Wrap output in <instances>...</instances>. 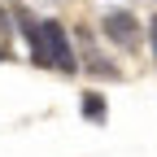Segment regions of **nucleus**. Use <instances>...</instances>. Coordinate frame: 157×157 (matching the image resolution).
Masks as SVG:
<instances>
[{"mask_svg": "<svg viewBox=\"0 0 157 157\" xmlns=\"http://www.w3.org/2000/svg\"><path fill=\"white\" fill-rule=\"evenodd\" d=\"M17 22H22L26 39H31V57L35 66L44 70H61V74H74L78 61H74V48H70V35L61 31V22H52V17H31L26 9H17Z\"/></svg>", "mask_w": 157, "mask_h": 157, "instance_id": "f257e3e1", "label": "nucleus"}, {"mask_svg": "<svg viewBox=\"0 0 157 157\" xmlns=\"http://www.w3.org/2000/svg\"><path fill=\"white\" fill-rule=\"evenodd\" d=\"M101 31H105L109 44H118V48H135V44H140V22H135L127 9H109L105 22H101Z\"/></svg>", "mask_w": 157, "mask_h": 157, "instance_id": "f03ea898", "label": "nucleus"}, {"mask_svg": "<svg viewBox=\"0 0 157 157\" xmlns=\"http://www.w3.org/2000/svg\"><path fill=\"white\" fill-rule=\"evenodd\" d=\"M83 113L92 118V122H105V96L101 92H87L83 96Z\"/></svg>", "mask_w": 157, "mask_h": 157, "instance_id": "7ed1b4c3", "label": "nucleus"}, {"mask_svg": "<svg viewBox=\"0 0 157 157\" xmlns=\"http://www.w3.org/2000/svg\"><path fill=\"white\" fill-rule=\"evenodd\" d=\"M148 39H153V57H157V17L148 22Z\"/></svg>", "mask_w": 157, "mask_h": 157, "instance_id": "20e7f679", "label": "nucleus"}, {"mask_svg": "<svg viewBox=\"0 0 157 157\" xmlns=\"http://www.w3.org/2000/svg\"><path fill=\"white\" fill-rule=\"evenodd\" d=\"M0 31H9V13L5 9H0Z\"/></svg>", "mask_w": 157, "mask_h": 157, "instance_id": "39448f33", "label": "nucleus"}, {"mask_svg": "<svg viewBox=\"0 0 157 157\" xmlns=\"http://www.w3.org/2000/svg\"><path fill=\"white\" fill-rule=\"evenodd\" d=\"M0 61H9V52H5V48H0Z\"/></svg>", "mask_w": 157, "mask_h": 157, "instance_id": "423d86ee", "label": "nucleus"}]
</instances>
